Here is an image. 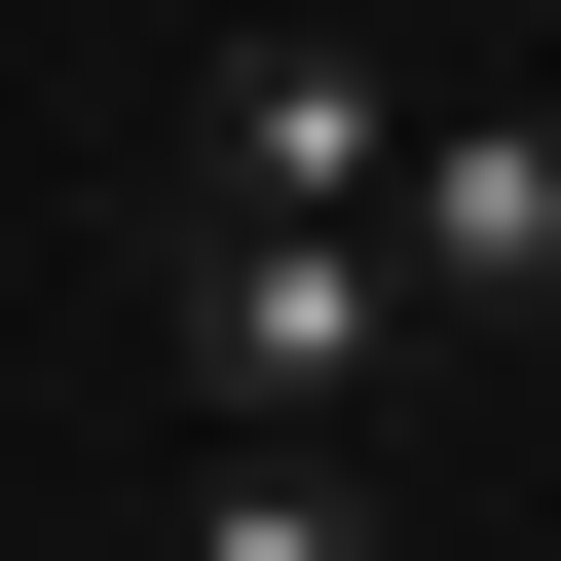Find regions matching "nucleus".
<instances>
[{"label": "nucleus", "mask_w": 561, "mask_h": 561, "mask_svg": "<svg viewBox=\"0 0 561 561\" xmlns=\"http://www.w3.org/2000/svg\"><path fill=\"white\" fill-rule=\"evenodd\" d=\"M150 375H187V412H375V375H412V262L187 187V225H150Z\"/></svg>", "instance_id": "f257e3e1"}, {"label": "nucleus", "mask_w": 561, "mask_h": 561, "mask_svg": "<svg viewBox=\"0 0 561 561\" xmlns=\"http://www.w3.org/2000/svg\"><path fill=\"white\" fill-rule=\"evenodd\" d=\"M375 150H412L375 38H187V187H225V225H375Z\"/></svg>", "instance_id": "7ed1b4c3"}, {"label": "nucleus", "mask_w": 561, "mask_h": 561, "mask_svg": "<svg viewBox=\"0 0 561 561\" xmlns=\"http://www.w3.org/2000/svg\"><path fill=\"white\" fill-rule=\"evenodd\" d=\"M375 262H412V337H524L561 375V113H412L375 150Z\"/></svg>", "instance_id": "f03ea898"}, {"label": "nucleus", "mask_w": 561, "mask_h": 561, "mask_svg": "<svg viewBox=\"0 0 561 561\" xmlns=\"http://www.w3.org/2000/svg\"><path fill=\"white\" fill-rule=\"evenodd\" d=\"M187 561H375V486H337V412H225V486H187Z\"/></svg>", "instance_id": "20e7f679"}]
</instances>
